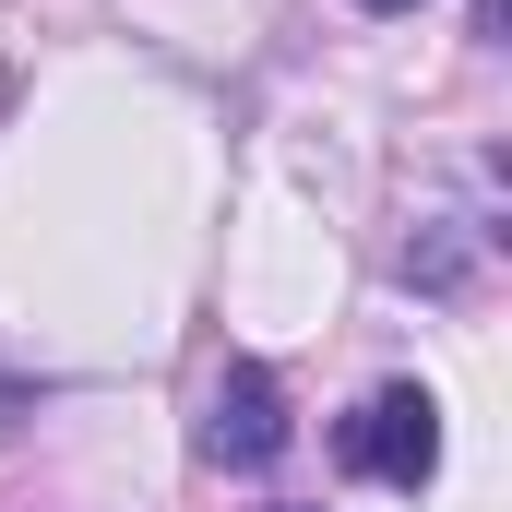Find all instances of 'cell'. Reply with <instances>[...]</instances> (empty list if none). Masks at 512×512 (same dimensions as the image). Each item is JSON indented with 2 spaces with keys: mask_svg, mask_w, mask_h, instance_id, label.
<instances>
[{
  "mask_svg": "<svg viewBox=\"0 0 512 512\" xmlns=\"http://www.w3.org/2000/svg\"><path fill=\"white\" fill-rule=\"evenodd\" d=\"M334 465L370 477V489H405V501H417V489L441 477V405H429L417 382H382L358 417H334Z\"/></svg>",
  "mask_w": 512,
  "mask_h": 512,
  "instance_id": "obj_1",
  "label": "cell"
},
{
  "mask_svg": "<svg viewBox=\"0 0 512 512\" xmlns=\"http://www.w3.org/2000/svg\"><path fill=\"white\" fill-rule=\"evenodd\" d=\"M286 441H298L286 382H274L262 358H227V370H215V393H203V453H215V465H239V477H262Z\"/></svg>",
  "mask_w": 512,
  "mask_h": 512,
  "instance_id": "obj_2",
  "label": "cell"
},
{
  "mask_svg": "<svg viewBox=\"0 0 512 512\" xmlns=\"http://www.w3.org/2000/svg\"><path fill=\"white\" fill-rule=\"evenodd\" d=\"M358 12H417V0H358Z\"/></svg>",
  "mask_w": 512,
  "mask_h": 512,
  "instance_id": "obj_3",
  "label": "cell"
},
{
  "mask_svg": "<svg viewBox=\"0 0 512 512\" xmlns=\"http://www.w3.org/2000/svg\"><path fill=\"white\" fill-rule=\"evenodd\" d=\"M274 512H310V501H274Z\"/></svg>",
  "mask_w": 512,
  "mask_h": 512,
  "instance_id": "obj_4",
  "label": "cell"
}]
</instances>
